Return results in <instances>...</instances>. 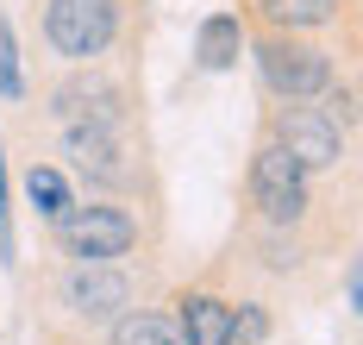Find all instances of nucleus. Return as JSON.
Wrapping results in <instances>:
<instances>
[{
  "instance_id": "f257e3e1",
  "label": "nucleus",
  "mask_w": 363,
  "mask_h": 345,
  "mask_svg": "<svg viewBox=\"0 0 363 345\" xmlns=\"http://www.w3.org/2000/svg\"><path fill=\"white\" fill-rule=\"evenodd\" d=\"M257 70H263V82H269V94H282V101H313V94L332 82V57L276 32V38L257 44Z\"/></svg>"
},
{
  "instance_id": "f03ea898",
  "label": "nucleus",
  "mask_w": 363,
  "mask_h": 345,
  "mask_svg": "<svg viewBox=\"0 0 363 345\" xmlns=\"http://www.w3.org/2000/svg\"><path fill=\"white\" fill-rule=\"evenodd\" d=\"M138 226L119 214V207H69L57 214V245L82 258V264H107V258H125L132 251Z\"/></svg>"
},
{
  "instance_id": "7ed1b4c3",
  "label": "nucleus",
  "mask_w": 363,
  "mask_h": 345,
  "mask_svg": "<svg viewBox=\"0 0 363 345\" xmlns=\"http://www.w3.org/2000/svg\"><path fill=\"white\" fill-rule=\"evenodd\" d=\"M251 201H257L263 220L294 226V220L307 214V170H301L282 145H263V151L251 157Z\"/></svg>"
},
{
  "instance_id": "20e7f679",
  "label": "nucleus",
  "mask_w": 363,
  "mask_h": 345,
  "mask_svg": "<svg viewBox=\"0 0 363 345\" xmlns=\"http://www.w3.org/2000/svg\"><path fill=\"white\" fill-rule=\"evenodd\" d=\"M113 26H119L113 0H50V13H44V32H50V44H57L69 63L101 57L113 44Z\"/></svg>"
},
{
  "instance_id": "39448f33",
  "label": "nucleus",
  "mask_w": 363,
  "mask_h": 345,
  "mask_svg": "<svg viewBox=\"0 0 363 345\" xmlns=\"http://www.w3.org/2000/svg\"><path fill=\"white\" fill-rule=\"evenodd\" d=\"M276 145L301 163V170H332L338 157H345V126L320 107H301L289 101V114L276 119Z\"/></svg>"
},
{
  "instance_id": "423d86ee",
  "label": "nucleus",
  "mask_w": 363,
  "mask_h": 345,
  "mask_svg": "<svg viewBox=\"0 0 363 345\" xmlns=\"http://www.w3.org/2000/svg\"><path fill=\"white\" fill-rule=\"evenodd\" d=\"M125 302H132V283L107 264H82L69 276V307L88 314V320H101V314H113V307H125Z\"/></svg>"
},
{
  "instance_id": "0eeeda50",
  "label": "nucleus",
  "mask_w": 363,
  "mask_h": 345,
  "mask_svg": "<svg viewBox=\"0 0 363 345\" xmlns=\"http://www.w3.org/2000/svg\"><path fill=\"white\" fill-rule=\"evenodd\" d=\"M182 333L188 345H238V307L219 295H182Z\"/></svg>"
},
{
  "instance_id": "6e6552de",
  "label": "nucleus",
  "mask_w": 363,
  "mask_h": 345,
  "mask_svg": "<svg viewBox=\"0 0 363 345\" xmlns=\"http://www.w3.org/2000/svg\"><path fill=\"white\" fill-rule=\"evenodd\" d=\"M238 50H245V26H238L232 13H213V19H201V38H194V57H201V70H232V63H238Z\"/></svg>"
},
{
  "instance_id": "1a4fd4ad",
  "label": "nucleus",
  "mask_w": 363,
  "mask_h": 345,
  "mask_svg": "<svg viewBox=\"0 0 363 345\" xmlns=\"http://www.w3.org/2000/svg\"><path fill=\"white\" fill-rule=\"evenodd\" d=\"M69 157H75V170L119 176V145H113V126H69Z\"/></svg>"
},
{
  "instance_id": "9d476101",
  "label": "nucleus",
  "mask_w": 363,
  "mask_h": 345,
  "mask_svg": "<svg viewBox=\"0 0 363 345\" xmlns=\"http://www.w3.org/2000/svg\"><path fill=\"white\" fill-rule=\"evenodd\" d=\"M57 114L69 119V126H113V88L101 82H75L57 94Z\"/></svg>"
},
{
  "instance_id": "9b49d317",
  "label": "nucleus",
  "mask_w": 363,
  "mask_h": 345,
  "mask_svg": "<svg viewBox=\"0 0 363 345\" xmlns=\"http://www.w3.org/2000/svg\"><path fill=\"white\" fill-rule=\"evenodd\" d=\"M263 13L276 26H326L338 19V0H263Z\"/></svg>"
},
{
  "instance_id": "f8f14e48",
  "label": "nucleus",
  "mask_w": 363,
  "mask_h": 345,
  "mask_svg": "<svg viewBox=\"0 0 363 345\" xmlns=\"http://www.w3.org/2000/svg\"><path fill=\"white\" fill-rule=\"evenodd\" d=\"M113 345H182V339H176V327L157 320V314H125L113 327Z\"/></svg>"
},
{
  "instance_id": "ddd939ff",
  "label": "nucleus",
  "mask_w": 363,
  "mask_h": 345,
  "mask_svg": "<svg viewBox=\"0 0 363 345\" xmlns=\"http://www.w3.org/2000/svg\"><path fill=\"white\" fill-rule=\"evenodd\" d=\"M26 195H32L38 207H44V214H50V220H57V214H69V207H75V195H69V182H63V176H57V170H32V176H26Z\"/></svg>"
},
{
  "instance_id": "4468645a",
  "label": "nucleus",
  "mask_w": 363,
  "mask_h": 345,
  "mask_svg": "<svg viewBox=\"0 0 363 345\" xmlns=\"http://www.w3.org/2000/svg\"><path fill=\"white\" fill-rule=\"evenodd\" d=\"M19 50H13V32H6V19H0V101H19Z\"/></svg>"
}]
</instances>
